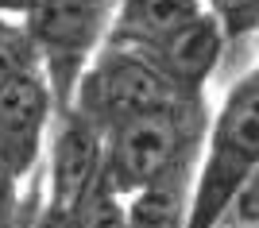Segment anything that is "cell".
I'll use <instances>...</instances> for the list:
<instances>
[{
  "mask_svg": "<svg viewBox=\"0 0 259 228\" xmlns=\"http://www.w3.org/2000/svg\"><path fill=\"white\" fill-rule=\"evenodd\" d=\"M190 186H194V170H178L136 190L128 197V224L124 228H186Z\"/></svg>",
  "mask_w": 259,
  "mask_h": 228,
  "instance_id": "cell-9",
  "label": "cell"
},
{
  "mask_svg": "<svg viewBox=\"0 0 259 228\" xmlns=\"http://www.w3.org/2000/svg\"><path fill=\"white\" fill-rule=\"evenodd\" d=\"M205 140V105L201 93L140 112L105 128V155L101 178L116 194L132 197L136 190L159 182L166 174L194 170Z\"/></svg>",
  "mask_w": 259,
  "mask_h": 228,
  "instance_id": "cell-1",
  "label": "cell"
},
{
  "mask_svg": "<svg viewBox=\"0 0 259 228\" xmlns=\"http://www.w3.org/2000/svg\"><path fill=\"white\" fill-rule=\"evenodd\" d=\"M54 112H58V128H54L51 174H47L51 186L47 190H51V213L54 217H66V209L101 178L105 131L85 112H77L74 105H62Z\"/></svg>",
  "mask_w": 259,
  "mask_h": 228,
  "instance_id": "cell-6",
  "label": "cell"
},
{
  "mask_svg": "<svg viewBox=\"0 0 259 228\" xmlns=\"http://www.w3.org/2000/svg\"><path fill=\"white\" fill-rule=\"evenodd\" d=\"M182 97H190V93L178 89L136 47L101 43L93 51V58H89V66L81 70V77H77V89H74L70 105L77 112H85L105 131L112 124H120V120L162 109V105H174Z\"/></svg>",
  "mask_w": 259,
  "mask_h": 228,
  "instance_id": "cell-3",
  "label": "cell"
},
{
  "mask_svg": "<svg viewBox=\"0 0 259 228\" xmlns=\"http://www.w3.org/2000/svg\"><path fill=\"white\" fill-rule=\"evenodd\" d=\"M23 70H43L39 47L23 23L12 20V12H0V77L23 74Z\"/></svg>",
  "mask_w": 259,
  "mask_h": 228,
  "instance_id": "cell-11",
  "label": "cell"
},
{
  "mask_svg": "<svg viewBox=\"0 0 259 228\" xmlns=\"http://www.w3.org/2000/svg\"><path fill=\"white\" fill-rule=\"evenodd\" d=\"M259 170V66L225 93L213 124H205L201 155L190 186L186 228H217L228 201Z\"/></svg>",
  "mask_w": 259,
  "mask_h": 228,
  "instance_id": "cell-2",
  "label": "cell"
},
{
  "mask_svg": "<svg viewBox=\"0 0 259 228\" xmlns=\"http://www.w3.org/2000/svg\"><path fill=\"white\" fill-rule=\"evenodd\" d=\"M225 47H228V39H225V31H221V23H217L209 12H197L194 20L178 23L174 31L159 35V39L136 47V51L151 58L178 89L201 93L205 81L213 77L221 55H225Z\"/></svg>",
  "mask_w": 259,
  "mask_h": 228,
  "instance_id": "cell-7",
  "label": "cell"
},
{
  "mask_svg": "<svg viewBox=\"0 0 259 228\" xmlns=\"http://www.w3.org/2000/svg\"><path fill=\"white\" fill-rule=\"evenodd\" d=\"M105 20L108 0H31L23 12V27L39 47V62L58 109L74 101L77 77L101 47Z\"/></svg>",
  "mask_w": 259,
  "mask_h": 228,
  "instance_id": "cell-4",
  "label": "cell"
},
{
  "mask_svg": "<svg viewBox=\"0 0 259 228\" xmlns=\"http://www.w3.org/2000/svg\"><path fill=\"white\" fill-rule=\"evenodd\" d=\"M205 12L221 23L228 43H244L259 31V0H205Z\"/></svg>",
  "mask_w": 259,
  "mask_h": 228,
  "instance_id": "cell-12",
  "label": "cell"
},
{
  "mask_svg": "<svg viewBox=\"0 0 259 228\" xmlns=\"http://www.w3.org/2000/svg\"><path fill=\"white\" fill-rule=\"evenodd\" d=\"M197 12H205V0H120L116 16L105 31V43L143 47L174 31L178 23L194 20Z\"/></svg>",
  "mask_w": 259,
  "mask_h": 228,
  "instance_id": "cell-8",
  "label": "cell"
},
{
  "mask_svg": "<svg viewBox=\"0 0 259 228\" xmlns=\"http://www.w3.org/2000/svg\"><path fill=\"white\" fill-rule=\"evenodd\" d=\"M66 228H124L128 224V197L116 194L105 178L89 186L62 217Z\"/></svg>",
  "mask_w": 259,
  "mask_h": 228,
  "instance_id": "cell-10",
  "label": "cell"
},
{
  "mask_svg": "<svg viewBox=\"0 0 259 228\" xmlns=\"http://www.w3.org/2000/svg\"><path fill=\"white\" fill-rule=\"evenodd\" d=\"M54 109V89L43 70L0 77V163L16 178L35 166Z\"/></svg>",
  "mask_w": 259,
  "mask_h": 228,
  "instance_id": "cell-5",
  "label": "cell"
},
{
  "mask_svg": "<svg viewBox=\"0 0 259 228\" xmlns=\"http://www.w3.org/2000/svg\"><path fill=\"white\" fill-rule=\"evenodd\" d=\"M27 4H31V0H0V12H27Z\"/></svg>",
  "mask_w": 259,
  "mask_h": 228,
  "instance_id": "cell-14",
  "label": "cell"
},
{
  "mask_svg": "<svg viewBox=\"0 0 259 228\" xmlns=\"http://www.w3.org/2000/svg\"><path fill=\"white\" fill-rule=\"evenodd\" d=\"M217 228H259V170L228 201V209H225V217L217 220Z\"/></svg>",
  "mask_w": 259,
  "mask_h": 228,
  "instance_id": "cell-13",
  "label": "cell"
}]
</instances>
